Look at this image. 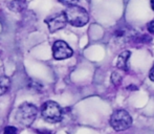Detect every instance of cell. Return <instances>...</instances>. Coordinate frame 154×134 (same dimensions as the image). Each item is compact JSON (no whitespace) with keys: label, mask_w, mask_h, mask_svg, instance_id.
<instances>
[{"label":"cell","mask_w":154,"mask_h":134,"mask_svg":"<svg viewBox=\"0 0 154 134\" xmlns=\"http://www.w3.org/2000/svg\"><path fill=\"white\" fill-rule=\"evenodd\" d=\"M38 114V109L31 103H23L18 107L15 114L17 123L23 127H31Z\"/></svg>","instance_id":"obj_1"},{"label":"cell","mask_w":154,"mask_h":134,"mask_svg":"<svg viewBox=\"0 0 154 134\" xmlns=\"http://www.w3.org/2000/svg\"><path fill=\"white\" fill-rule=\"evenodd\" d=\"M67 22L75 27H82L89 21L88 13L83 8L78 5H70L65 10Z\"/></svg>","instance_id":"obj_2"},{"label":"cell","mask_w":154,"mask_h":134,"mask_svg":"<svg viewBox=\"0 0 154 134\" xmlns=\"http://www.w3.org/2000/svg\"><path fill=\"white\" fill-rule=\"evenodd\" d=\"M41 116L48 123H59L63 117V110L59 104L54 101H47L40 109Z\"/></svg>","instance_id":"obj_3"},{"label":"cell","mask_w":154,"mask_h":134,"mask_svg":"<svg viewBox=\"0 0 154 134\" xmlns=\"http://www.w3.org/2000/svg\"><path fill=\"white\" fill-rule=\"evenodd\" d=\"M132 117L126 110L119 109L112 113L110 125L116 131H125L131 126Z\"/></svg>","instance_id":"obj_4"},{"label":"cell","mask_w":154,"mask_h":134,"mask_svg":"<svg viewBox=\"0 0 154 134\" xmlns=\"http://www.w3.org/2000/svg\"><path fill=\"white\" fill-rule=\"evenodd\" d=\"M73 51L66 42L58 40L53 45V56L56 60H65L72 56Z\"/></svg>","instance_id":"obj_5"},{"label":"cell","mask_w":154,"mask_h":134,"mask_svg":"<svg viewBox=\"0 0 154 134\" xmlns=\"http://www.w3.org/2000/svg\"><path fill=\"white\" fill-rule=\"evenodd\" d=\"M45 23L48 26V29L51 33H55V32L62 29L63 27H65L67 23V18L65 13H58L56 15L48 17L45 19Z\"/></svg>","instance_id":"obj_6"},{"label":"cell","mask_w":154,"mask_h":134,"mask_svg":"<svg viewBox=\"0 0 154 134\" xmlns=\"http://www.w3.org/2000/svg\"><path fill=\"white\" fill-rule=\"evenodd\" d=\"M130 51L125 50L123 53H120V56L118 57V62H116V67L119 69H122V70H128V61H129L130 58Z\"/></svg>","instance_id":"obj_7"},{"label":"cell","mask_w":154,"mask_h":134,"mask_svg":"<svg viewBox=\"0 0 154 134\" xmlns=\"http://www.w3.org/2000/svg\"><path fill=\"white\" fill-rule=\"evenodd\" d=\"M8 8L14 12H21L26 8V1L25 0H12L8 3Z\"/></svg>","instance_id":"obj_8"},{"label":"cell","mask_w":154,"mask_h":134,"mask_svg":"<svg viewBox=\"0 0 154 134\" xmlns=\"http://www.w3.org/2000/svg\"><path fill=\"white\" fill-rule=\"evenodd\" d=\"M11 80L6 75H0V96H3L4 93L10 90Z\"/></svg>","instance_id":"obj_9"},{"label":"cell","mask_w":154,"mask_h":134,"mask_svg":"<svg viewBox=\"0 0 154 134\" xmlns=\"http://www.w3.org/2000/svg\"><path fill=\"white\" fill-rule=\"evenodd\" d=\"M111 82L114 84L116 86L121 85V82H122V78H121V75L119 72H113L111 75Z\"/></svg>","instance_id":"obj_10"},{"label":"cell","mask_w":154,"mask_h":134,"mask_svg":"<svg viewBox=\"0 0 154 134\" xmlns=\"http://www.w3.org/2000/svg\"><path fill=\"white\" fill-rule=\"evenodd\" d=\"M3 134H18V130L14 126H8L4 128Z\"/></svg>","instance_id":"obj_11"},{"label":"cell","mask_w":154,"mask_h":134,"mask_svg":"<svg viewBox=\"0 0 154 134\" xmlns=\"http://www.w3.org/2000/svg\"><path fill=\"white\" fill-rule=\"evenodd\" d=\"M59 1L61 2V3L65 4V5L70 6V5H75L79 0H59Z\"/></svg>","instance_id":"obj_12"},{"label":"cell","mask_w":154,"mask_h":134,"mask_svg":"<svg viewBox=\"0 0 154 134\" xmlns=\"http://www.w3.org/2000/svg\"><path fill=\"white\" fill-rule=\"evenodd\" d=\"M147 29H148V32L150 34H154V21H151V22L148 23Z\"/></svg>","instance_id":"obj_13"},{"label":"cell","mask_w":154,"mask_h":134,"mask_svg":"<svg viewBox=\"0 0 154 134\" xmlns=\"http://www.w3.org/2000/svg\"><path fill=\"white\" fill-rule=\"evenodd\" d=\"M149 78H150L151 81H153V82H154V66L152 67V68H151L150 73H149Z\"/></svg>","instance_id":"obj_14"},{"label":"cell","mask_w":154,"mask_h":134,"mask_svg":"<svg viewBox=\"0 0 154 134\" xmlns=\"http://www.w3.org/2000/svg\"><path fill=\"white\" fill-rule=\"evenodd\" d=\"M150 3H151V8H152V10L154 11V0H151Z\"/></svg>","instance_id":"obj_15"}]
</instances>
